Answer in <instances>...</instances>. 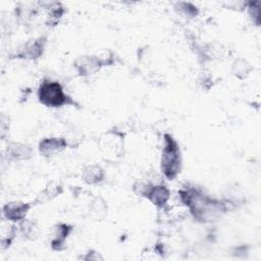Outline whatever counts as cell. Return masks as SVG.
Returning a JSON list of instances; mask_svg holds the SVG:
<instances>
[{"instance_id":"6da1fadb","label":"cell","mask_w":261,"mask_h":261,"mask_svg":"<svg viewBox=\"0 0 261 261\" xmlns=\"http://www.w3.org/2000/svg\"><path fill=\"white\" fill-rule=\"evenodd\" d=\"M180 202L189 209L195 220L201 223H212L217 221L229 210L224 200L211 198L200 188L187 186L178 191Z\"/></svg>"},{"instance_id":"7a4b0ae2","label":"cell","mask_w":261,"mask_h":261,"mask_svg":"<svg viewBox=\"0 0 261 261\" xmlns=\"http://www.w3.org/2000/svg\"><path fill=\"white\" fill-rule=\"evenodd\" d=\"M160 167L163 175L169 180H173L181 169V153L179 146L176 140L169 134L164 135Z\"/></svg>"},{"instance_id":"3957f363","label":"cell","mask_w":261,"mask_h":261,"mask_svg":"<svg viewBox=\"0 0 261 261\" xmlns=\"http://www.w3.org/2000/svg\"><path fill=\"white\" fill-rule=\"evenodd\" d=\"M37 95L39 102L46 107L57 108L73 104V100L66 95L61 84L55 81H43L38 88Z\"/></svg>"},{"instance_id":"277c9868","label":"cell","mask_w":261,"mask_h":261,"mask_svg":"<svg viewBox=\"0 0 261 261\" xmlns=\"http://www.w3.org/2000/svg\"><path fill=\"white\" fill-rule=\"evenodd\" d=\"M47 43L46 37H39L31 39L23 44L17 53L14 54V58H21L27 60H37L40 58L45 50Z\"/></svg>"},{"instance_id":"5b68a950","label":"cell","mask_w":261,"mask_h":261,"mask_svg":"<svg viewBox=\"0 0 261 261\" xmlns=\"http://www.w3.org/2000/svg\"><path fill=\"white\" fill-rule=\"evenodd\" d=\"M103 66V62L98 55H83L74 61V68L80 76L92 75L98 72Z\"/></svg>"},{"instance_id":"8992f818","label":"cell","mask_w":261,"mask_h":261,"mask_svg":"<svg viewBox=\"0 0 261 261\" xmlns=\"http://www.w3.org/2000/svg\"><path fill=\"white\" fill-rule=\"evenodd\" d=\"M32 208L31 203H24L19 201H12L4 204L2 207L3 216L11 222H19L24 219L28 212Z\"/></svg>"},{"instance_id":"52a82bcc","label":"cell","mask_w":261,"mask_h":261,"mask_svg":"<svg viewBox=\"0 0 261 261\" xmlns=\"http://www.w3.org/2000/svg\"><path fill=\"white\" fill-rule=\"evenodd\" d=\"M67 142L65 138L60 137H50V138H44L39 143V152L45 156H53L62 150H64L67 147Z\"/></svg>"},{"instance_id":"ba28073f","label":"cell","mask_w":261,"mask_h":261,"mask_svg":"<svg viewBox=\"0 0 261 261\" xmlns=\"http://www.w3.org/2000/svg\"><path fill=\"white\" fill-rule=\"evenodd\" d=\"M72 230V226L67 223H58L53 228L51 239V248L55 251H62L65 248V242Z\"/></svg>"},{"instance_id":"9c48e42d","label":"cell","mask_w":261,"mask_h":261,"mask_svg":"<svg viewBox=\"0 0 261 261\" xmlns=\"http://www.w3.org/2000/svg\"><path fill=\"white\" fill-rule=\"evenodd\" d=\"M6 155L13 161H25L32 158L33 149L22 143H10L7 145Z\"/></svg>"},{"instance_id":"30bf717a","label":"cell","mask_w":261,"mask_h":261,"mask_svg":"<svg viewBox=\"0 0 261 261\" xmlns=\"http://www.w3.org/2000/svg\"><path fill=\"white\" fill-rule=\"evenodd\" d=\"M105 177L104 169L98 164H90L86 166L82 172V179L87 185H97L103 181Z\"/></svg>"},{"instance_id":"8fae6325","label":"cell","mask_w":261,"mask_h":261,"mask_svg":"<svg viewBox=\"0 0 261 261\" xmlns=\"http://www.w3.org/2000/svg\"><path fill=\"white\" fill-rule=\"evenodd\" d=\"M61 193H62V187L57 182L51 181L39 194V196L36 199V202L45 203L47 201H50V200L54 199L55 197H58Z\"/></svg>"},{"instance_id":"7c38bea8","label":"cell","mask_w":261,"mask_h":261,"mask_svg":"<svg viewBox=\"0 0 261 261\" xmlns=\"http://www.w3.org/2000/svg\"><path fill=\"white\" fill-rule=\"evenodd\" d=\"M18 230L23 239L27 240H33L36 239L39 232L38 225L35 221L30 219H22L18 222Z\"/></svg>"},{"instance_id":"4fadbf2b","label":"cell","mask_w":261,"mask_h":261,"mask_svg":"<svg viewBox=\"0 0 261 261\" xmlns=\"http://www.w3.org/2000/svg\"><path fill=\"white\" fill-rule=\"evenodd\" d=\"M48 8H49V12L47 15L46 23H47V25L54 27L59 22V20L63 16L65 9H64L63 5L59 2H51V4L49 5Z\"/></svg>"},{"instance_id":"5bb4252c","label":"cell","mask_w":261,"mask_h":261,"mask_svg":"<svg viewBox=\"0 0 261 261\" xmlns=\"http://www.w3.org/2000/svg\"><path fill=\"white\" fill-rule=\"evenodd\" d=\"M251 71H252L251 64L244 58L236 59L231 65L232 74L240 80L246 79Z\"/></svg>"},{"instance_id":"9a60e30c","label":"cell","mask_w":261,"mask_h":261,"mask_svg":"<svg viewBox=\"0 0 261 261\" xmlns=\"http://www.w3.org/2000/svg\"><path fill=\"white\" fill-rule=\"evenodd\" d=\"M174 10L182 15L184 17H188V18H193L195 16H197L199 14V9L196 5H194L191 2H187V1H179L174 3Z\"/></svg>"},{"instance_id":"2e32d148","label":"cell","mask_w":261,"mask_h":261,"mask_svg":"<svg viewBox=\"0 0 261 261\" xmlns=\"http://www.w3.org/2000/svg\"><path fill=\"white\" fill-rule=\"evenodd\" d=\"M248 14L254 24L260 25V1H250L247 3Z\"/></svg>"},{"instance_id":"e0dca14e","label":"cell","mask_w":261,"mask_h":261,"mask_svg":"<svg viewBox=\"0 0 261 261\" xmlns=\"http://www.w3.org/2000/svg\"><path fill=\"white\" fill-rule=\"evenodd\" d=\"M106 211H107V206H106V203L103 199L101 198H96L93 203H92V214L100 219L101 217H103L105 214H106Z\"/></svg>"},{"instance_id":"ac0fdd59","label":"cell","mask_w":261,"mask_h":261,"mask_svg":"<svg viewBox=\"0 0 261 261\" xmlns=\"http://www.w3.org/2000/svg\"><path fill=\"white\" fill-rule=\"evenodd\" d=\"M95 254H97V252H89V253H87V255L85 256V257H83L85 260H98V259H103L101 256H99V255H96V256H94Z\"/></svg>"}]
</instances>
